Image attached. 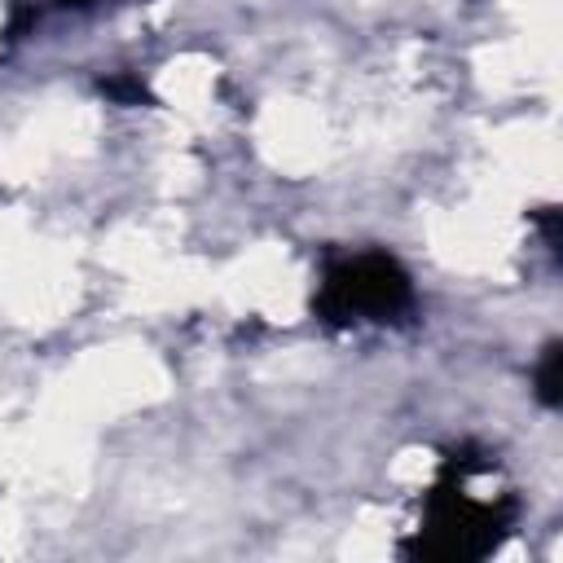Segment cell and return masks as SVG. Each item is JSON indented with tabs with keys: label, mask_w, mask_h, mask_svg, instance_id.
Masks as SVG:
<instances>
[{
	"label": "cell",
	"mask_w": 563,
	"mask_h": 563,
	"mask_svg": "<svg viewBox=\"0 0 563 563\" xmlns=\"http://www.w3.org/2000/svg\"><path fill=\"white\" fill-rule=\"evenodd\" d=\"M62 4H88V0H62Z\"/></svg>",
	"instance_id": "5b68a950"
},
{
	"label": "cell",
	"mask_w": 563,
	"mask_h": 563,
	"mask_svg": "<svg viewBox=\"0 0 563 563\" xmlns=\"http://www.w3.org/2000/svg\"><path fill=\"white\" fill-rule=\"evenodd\" d=\"M537 396H541V405H559L563 400V347L559 343H550L545 352H541V365H537Z\"/></svg>",
	"instance_id": "3957f363"
},
{
	"label": "cell",
	"mask_w": 563,
	"mask_h": 563,
	"mask_svg": "<svg viewBox=\"0 0 563 563\" xmlns=\"http://www.w3.org/2000/svg\"><path fill=\"white\" fill-rule=\"evenodd\" d=\"M510 523V506H493V501H475L471 493H462V484H440L427 497V523L418 528V541L409 545V554L418 559H449V563H466V559H484Z\"/></svg>",
	"instance_id": "6da1fadb"
},
{
	"label": "cell",
	"mask_w": 563,
	"mask_h": 563,
	"mask_svg": "<svg viewBox=\"0 0 563 563\" xmlns=\"http://www.w3.org/2000/svg\"><path fill=\"white\" fill-rule=\"evenodd\" d=\"M413 299L409 290V273L391 260V255H356L343 260L325 273L321 295H317V312L325 321H387L396 312H405Z\"/></svg>",
	"instance_id": "7a4b0ae2"
},
{
	"label": "cell",
	"mask_w": 563,
	"mask_h": 563,
	"mask_svg": "<svg viewBox=\"0 0 563 563\" xmlns=\"http://www.w3.org/2000/svg\"><path fill=\"white\" fill-rule=\"evenodd\" d=\"M101 92H106V97H114V101H128V106H141V101H150V88H145L141 79H132V75H114V79H101Z\"/></svg>",
	"instance_id": "277c9868"
}]
</instances>
